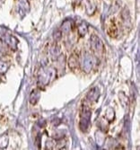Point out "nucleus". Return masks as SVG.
I'll use <instances>...</instances> for the list:
<instances>
[{
  "instance_id": "dca6fc26",
  "label": "nucleus",
  "mask_w": 140,
  "mask_h": 150,
  "mask_svg": "<svg viewBox=\"0 0 140 150\" xmlns=\"http://www.w3.org/2000/svg\"><path fill=\"white\" fill-rule=\"evenodd\" d=\"M121 17L124 23H129L130 22V16H129V12L128 9H124L123 12L121 13Z\"/></svg>"
},
{
  "instance_id": "f03ea898",
  "label": "nucleus",
  "mask_w": 140,
  "mask_h": 150,
  "mask_svg": "<svg viewBox=\"0 0 140 150\" xmlns=\"http://www.w3.org/2000/svg\"><path fill=\"white\" fill-rule=\"evenodd\" d=\"M95 64H96V58L88 52L83 53L82 55L81 60L79 59V65H81L83 71H85L86 73L90 72L93 69V67L95 66Z\"/></svg>"
},
{
  "instance_id": "2eb2a0df",
  "label": "nucleus",
  "mask_w": 140,
  "mask_h": 150,
  "mask_svg": "<svg viewBox=\"0 0 140 150\" xmlns=\"http://www.w3.org/2000/svg\"><path fill=\"white\" fill-rule=\"evenodd\" d=\"M114 117H115V112L113 111V109L109 108L107 110V112H106L105 118L108 120V121H112L114 120Z\"/></svg>"
},
{
  "instance_id": "ddd939ff",
  "label": "nucleus",
  "mask_w": 140,
  "mask_h": 150,
  "mask_svg": "<svg viewBox=\"0 0 140 150\" xmlns=\"http://www.w3.org/2000/svg\"><path fill=\"white\" fill-rule=\"evenodd\" d=\"M119 102H120L121 105H122L124 108H127V107H128L129 101V98H128L127 95H126L125 93H123L122 92H120V93H119Z\"/></svg>"
},
{
  "instance_id": "f3484780",
  "label": "nucleus",
  "mask_w": 140,
  "mask_h": 150,
  "mask_svg": "<svg viewBox=\"0 0 140 150\" xmlns=\"http://www.w3.org/2000/svg\"><path fill=\"white\" fill-rule=\"evenodd\" d=\"M9 69V64L0 60V74H5Z\"/></svg>"
},
{
  "instance_id": "aec40b11",
  "label": "nucleus",
  "mask_w": 140,
  "mask_h": 150,
  "mask_svg": "<svg viewBox=\"0 0 140 150\" xmlns=\"http://www.w3.org/2000/svg\"><path fill=\"white\" fill-rule=\"evenodd\" d=\"M53 38L54 40H56V42H58V40H59L61 39V31H56L53 34Z\"/></svg>"
},
{
  "instance_id": "6e6552de",
  "label": "nucleus",
  "mask_w": 140,
  "mask_h": 150,
  "mask_svg": "<svg viewBox=\"0 0 140 150\" xmlns=\"http://www.w3.org/2000/svg\"><path fill=\"white\" fill-rule=\"evenodd\" d=\"M49 54L52 59H57L60 56V48L59 47V45H57L56 43L52 44L49 48Z\"/></svg>"
},
{
  "instance_id": "9b49d317",
  "label": "nucleus",
  "mask_w": 140,
  "mask_h": 150,
  "mask_svg": "<svg viewBox=\"0 0 140 150\" xmlns=\"http://www.w3.org/2000/svg\"><path fill=\"white\" fill-rule=\"evenodd\" d=\"M77 32H78V34L81 37L85 36L88 33V25H87V23H85V22H81L77 26Z\"/></svg>"
},
{
  "instance_id": "20e7f679",
  "label": "nucleus",
  "mask_w": 140,
  "mask_h": 150,
  "mask_svg": "<svg viewBox=\"0 0 140 150\" xmlns=\"http://www.w3.org/2000/svg\"><path fill=\"white\" fill-rule=\"evenodd\" d=\"M120 24L115 18L110 19L106 23V31L107 33L112 38H117L119 34L120 31Z\"/></svg>"
},
{
  "instance_id": "39448f33",
  "label": "nucleus",
  "mask_w": 140,
  "mask_h": 150,
  "mask_svg": "<svg viewBox=\"0 0 140 150\" xmlns=\"http://www.w3.org/2000/svg\"><path fill=\"white\" fill-rule=\"evenodd\" d=\"M90 46L91 49L96 54H103L104 52V44L103 40L97 35H92L90 38Z\"/></svg>"
},
{
  "instance_id": "9d476101",
  "label": "nucleus",
  "mask_w": 140,
  "mask_h": 150,
  "mask_svg": "<svg viewBox=\"0 0 140 150\" xmlns=\"http://www.w3.org/2000/svg\"><path fill=\"white\" fill-rule=\"evenodd\" d=\"M99 91H98L97 88H93L91 89L88 93H87V99L90 101V102H96L99 98Z\"/></svg>"
},
{
  "instance_id": "7ed1b4c3",
  "label": "nucleus",
  "mask_w": 140,
  "mask_h": 150,
  "mask_svg": "<svg viewBox=\"0 0 140 150\" xmlns=\"http://www.w3.org/2000/svg\"><path fill=\"white\" fill-rule=\"evenodd\" d=\"M91 119V110L90 107L83 104L81 111V120H80V128L83 131H86L90 125Z\"/></svg>"
},
{
  "instance_id": "4468645a",
  "label": "nucleus",
  "mask_w": 140,
  "mask_h": 150,
  "mask_svg": "<svg viewBox=\"0 0 140 150\" xmlns=\"http://www.w3.org/2000/svg\"><path fill=\"white\" fill-rule=\"evenodd\" d=\"M40 99V92L36 89L33 90L31 93V98H30V102L32 104H35Z\"/></svg>"
},
{
  "instance_id": "6ab92c4d",
  "label": "nucleus",
  "mask_w": 140,
  "mask_h": 150,
  "mask_svg": "<svg viewBox=\"0 0 140 150\" xmlns=\"http://www.w3.org/2000/svg\"><path fill=\"white\" fill-rule=\"evenodd\" d=\"M7 143H8V137L6 135H2L0 137V147L5 148L7 146Z\"/></svg>"
},
{
  "instance_id": "f8f14e48",
  "label": "nucleus",
  "mask_w": 140,
  "mask_h": 150,
  "mask_svg": "<svg viewBox=\"0 0 140 150\" xmlns=\"http://www.w3.org/2000/svg\"><path fill=\"white\" fill-rule=\"evenodd\" d=\"M72 28H73V23H72V22H70V21H65L62 23V25H61L60 31L63 32V33H68L70 31L72 30Z\"/></svg>"
},
{
  "instance_id": "a211bd4d",
  "label": "nucleus",
  "mask_w": 140,
  "mask_h": 150,
  "mask_svg": "<svg viewBox=\"0 0 140 150\" xmlns=\"http://www.w3.org/2000/svg\"><path fill=\"white\" fill-rule=\"evenodd\" d=\"M19 6L24 11H28L30 9V5L27 0H19Z\"/></svg>"
},
{
  "instance_id": "1a4fd4ad",
  "label": "nucleus",
  "mask_w": 140,
  "mask_h": 150,
  "mask_svg": "<svg viewBox=\"0 0 140 150\" xmlns=\"http://www.w3.org/2000/svg\"><path fill=\"white\" fill-rule=\"evenodd\" d=\"M85 5H86V13H88V16H93L96 11V6L93 2V0H86Z\"/></svg>"
},
{
  "instance_id": "f257e3e1",
  "label": "nucleus",
  "mask_w": 140,
  "mask_h": 150,
  "mask_svg": "<svg viewBox=\"0 0 140 150\" xmlns=\"http://www.w3.org/2000/svg\"><path fill=\"white\" fill-rule=\"evenodd\" d=\"M57 76V71L53 67H41L38 75V85L45 86L49 85Z\"/></svg>"
},
{
  "instance_id": "423d86ee",
  "label": "nucleus",
  "mask_w": 140,
  "mask_h": 150,
  "mask_svg": "<svg viewBox=\"0 0 140 150\" xmlns=\"http://www.w3.org/2000/svg\"><path fill=\"white\" fill-rule=\"evenodd\" d=\"M67 64H68L69 69L72 70H76L79 67V57L76 53H73L72 55L69 57L67 60Z\"/></svg>"
},
{
  "instance_id": "0eeeda50",
  "label": "nucleus",
  "mask_w": 140,
  "mask_h": 150,
  "mask_svg": "<svg viewBox=\"0 0 140 150\" xmlns=\"http://www.w3.org/2000/svg\"><path fill=\"white\" fill-rule=\"evenodd\" d=\"M4 42L11 48L12 50H16L17 44H18V40L16 37H13V35H6L4 37Z\"/></svg>"
}]
</instances>
